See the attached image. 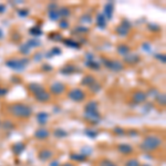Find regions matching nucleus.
<instances>
[{"mask_svg":"<svg viewBox=\"0 0 166 166\" xmlns=\"http://www.w3.org/2000/svg\"><path fill=\"white\" fill-rule=\"evenodd\" d=\"M163 144V140L161 136L155 135V134H151L147 135L143 138L141 143V149L145 152H153L159 149Z\"/></svg>","mask_w":166,"mask_h":166,"instance_id":"obj_1","label":"nucleus"},{"mask_svg":"<svg viewBox=\"0 0 166 166\" xmlns=\"http://www.w3.org/2000/svg\"><path fill=\"white\" fill-rule=\"evenodd\" d=\"M9 112L11 115L19 119H28L32 115V108H30L29 105H25L22 103H15L10 105Z\"/></svg>","mask_w":166,"mask_h":166,"instance_id":"obj_2","label":"nucleus"},{"mask_svg":"<svg viewBox=\"0 0 166 166\" xmlns=\"http://www.w3.org/2000/svg\"><path fill=\"white\" fill-rule=\"evenodd\" d=\"M29 63V59L27 58H21V59H11V60H8L6 62V66L12 69V70L17 71H23L25 69V66H28Z\"/></svg>","mask_w":166,"mask_h":166,"instance_id":"obj_3","label":"nucleus"},{"mask_svg":"<svg viewBox=\"0 0 166 166\" xmlns=\"http://www.w3.org/2000/svg\"><path fill=\"white\" fill-rule=\"evenodd\" d=\"M102 62L104 63V66L108 68L110 70L114 71V72H121L124 69V66L121 61H116V60H108L105 58H102Z\"/></svg>","mask_w":166,"mask_h":166,"instance_id":"obj_4","label":"nucleus"},{"mask_svg":"<svg viewBox=\"0 0 166 166\" xmlns=\"http://www.w3.org/2000/svg\"><path fill=\"white\" fill-rule=\"evenodd\" d=\"M85 96L87 95H85L84 91H82L81 89H78V87L72 89L68 93V98L72 101H74V102H82L83 100L85 99Z\"/></svg>","mask_w":166,"mask_h":166,"instance_id":"obj_5","label":"nucleus"},{"mask_svg":"<svg viewBox=\"0 0 166 166\" xmlns=\"http://www.w3.org/2000/svg\"><path fill=\"white\" fill-rule=\"evenodd\" d=\"M130 30H131V23H130L129 20L126 19H123L121 21L120 25L116 28V33L121 36V37H126L129 34Z\"/></svg>","mask_w":166,"mask_h":166,"instance_id":"obj_6","label":"nucleus"},{"mask_svg":"<svg viewBox=\"0 0 166 166\" xmlns=\"http://www.w3.org/2000/svg\"><path fill=\"white\" fill-rule=\"evenodd\" d=\"M66 91V85L60 81H55L50 85V92L54 95H61Z\"/></svg>","mask_w":166,"mask_h":166,"instance_id":"obj_7","label":"nucleus"},{"mask_svg":"<svg viewBox=\"0 0 166 166\" xmlns=\"http://www.w3.org/2000/svg\"><path fill=\"white\" fill-rule=\"evenodd\" d=\"M84 119L89 121L92 124H96L99 123L101 120V115L98 111H91V112H84Z\"/></svg>","mask_w":166,"mask_h":166,"instance_id":"obj_8","label":"nucleus"},{"mask_svg":"<svg viewBox=\"0 0 166 166\" xmlns=\"http://www.w3.org/2000/svg\"><path fill=\"white\" fill-rule=\"evenodd\" d=\"M33 96L36 98V100H37V101H39V102H42V103L48 102V101L50 100V98H51V96H50V93L44 90V87H43V89H41L40 91L36 92V93L33 94Z\"/></svg>","mask_w":166,"mask_h":166,"instance_id":"obj_9","label":"nucleus"},{"mask_svg":"<svg viewBox=\"0 0 166 166\" xmlns=\"http://www.w3.org/2000/svg\"><path fill=\"white\" fill-rule=\"evenodd\" d=\"M141 61V57L137 53H129L124 57V62L127 64H136Z\"/></svg>","mask_w":166,"mask_h":166,"instance_id":"obj_10","label":"nucleus"},{"mask_svg":"<svg viewBox=\"0 0 166 166\" xmlns=\"http://www.w3.org/2000/svg\"><path fill=\"white\" fill-rule=\"evenodd\" d=\"M146 99H147V94L143 91H136L133 94V101L136 104L144 103L146 101Z\"/></svg>","mask_w":166,"mask_h":166,"instance_id":"obj_11","label":"nucleus"},{"mask_svg":"<svg viewBox=\"0 0 166 166\" xmlns=\"http://www.w3.org/2000/svg\"><path fill=\"white\" fill-rule=\"evenodd\" d=\"M113 9H114V2L113 1H110L108 4H105L104 7V15L106 20H111L113 17Z\"/></svg>","mask_w":166,"mask_h":166,"instance_id":"obj_12","label":"nucleus"},{"mask_svg":"<svg viewBox=\"0 0 166 166\" xmlns=\"http://www.w3.org/2000/svg\"><path fill=\"white\" fill-rule=\"evenodd\" d=\"M50 135V132L48 130L43 129V127H40V129H38L36 132H34V137L38 138V140H46L48 138Z\"/></svg>","mask_w":166,"mask_h":166,"instance_id":"obj_13","label":"nucleus"},{"mask_svg":"<svg viewBox=\"0 0 166 166\" xmlns=\"http://www.w3.org/2000/svg\"><path fill=\"white\" fill-rule=\"evenodd\" d=\"M52 156H53V153H52V151H50V149H42V151H40L39 154H38V157L40 158V161H42V162L49 161Z\"/></svg>","mask_w":166,"mask_h":166,"instance_id":"obj_14","label":"nucleus"},{"mask_svg":"<svg viewBox=\"0 0 166 166\" xmlns=\"http://www.w3.org/2000/svg\"><path fill=\"white\" fill-rule=\"evenodd\" d=\"M117 151L120 152L121 154H124V155H130V154L133 153V147L130 144H120L117 145Z\"/></svg>","mask_w":166,"mask_h":166,"instance_id":"obj_15","label":"nucleus"},{"mask_svg":"<svg viewBox=\"0 0 166 166\" xmlns=\"http://www.w3.org/2000/svg\"><path fill=\"white\" fill-rule=\"evenodd\" d=\"M25 149V143H22V142H17L15 143L12 146H11V149H12V152L15 155H20Z\"/></svg>","mask_w":166,"mask_h":166,"instance_id":"obj_16","label":"nucleus"},{"mask_svg":"<svg viewBox=\"0 0 166 166\" xmlns=\"http://www.w3.org/2000/svg\"><path fill=\"white\" fill-rule=\"evenodd\" d=\"M116 51H117V53L120 54V55L125 57V55H127L129 53H131V48L127 44H120V46H117V48H116Z\"/></svg>","mask_w":166,"mask_h":166,"instance_id":"obj_17","label":"nucleus"},{"mask_svg":"<svg viewBox=\"0 0 166 166\" xmlns=\"http://www.w3.org/2000/svg\"><path fill=\"white\" fill-rule=\"evenodd\" d=\"M94 82H96V81H95V78H94L93 75H85L82 79V81H81V85L90 87V85H92Z\"/></svg>","mask_w":166,"mask_h":166,"instance_id":"obj_18","label":"nucleus"},{"mask_svg":"<svg viewBox=\"0 0 166 166\" xmlns=\"http://www.w3.org/2000/svg\"><path fill=\"white\" fill-rule=\"evenodd\" d=\"M99 104L96 101H90L89 103L84 106V112H91V111H98Z\"/></svg>","mask_w":166,"mask_h":166,"instance_id":"obj_19","label":"nucleus"},{"mask_svg":"<svg viewBox=\"0 0 166 166\" xmlns=\"http://www.w3.org/2000/svg\"><path fill=\"white\" fill-rule=\"evenodd\" d=\"M49 120V114L46 112H40V113H38L37 114V121H38V123L39 124H46L47 123V121Z\"/></svg>","mask_w":166,"mask_h":166,"instance_id":"obj_20","label":"nucleus"},{"mask_svg":"<svg viewBox=\"0 0 166 166\" xmlns=\"http://www.w3.org/2000/svg\"><path fill=\"white\" fill-rule=\"evenodd\" d=\"M61 73L62 74H72V73H74V71H75V66H73V64H66V66H63L62 69H61Z\"/></svg>","mask_w":166,"mask_h":166,"instance_id":"obj_21","label":"nucleus"},{"mask_svg":"<svg viewBox=\"0 0 166 166\" xmlns=\"http://www.w3.org/2000/svg\"><path fill=\"white\" fill-rule=\"evenodd\" d=\"M96 23H98V27L101 29H104L106 27V19L102 13H99L96 16Z\"/></svg>","mask_w":166,"mask_h":166,"instance_id":"obj_22","label":"nucleus"},{"mask_svg":"<svg viewBox=\"0 0 166 166\" xmlns=\"http://www.w3.org/2000/svg\"><path fill=\"white\" fill-rule=\"evenodd\" d=\"M41 89H43V87H42L41 84H39V83H30L29 85H28V90H29L32 94H34L36 92H38V91H40Z\"/></svg>","mask_w":166,"mask_h":166,"instance_id":"obj_23","label":"nucleus"},{"mask_svg":"<svg viewBox=\"0 0 166 166\" xmlns=\"http://www.w3.org/2000/svg\"><path fill=\"white\" fill-rule=\"evenodd\" d=\"M48 15H49V18L52 21H57L61 18L58 9H54V10H48Z\"/></svg>","mask_w":166,"mask_h":166,"instance_id":"obj_24","label":"nucleus"},{"mask_svg":"<svg viewBox=\"0 0 166 166\" xmlns=\"http://www.w3.org/2000/svg\"><path fill=\"white\" fill-rule=\"evenodd\" d=\"M62 42L66 44V46H68L69 48H74V49H80V44L78 43V42L73 41L72 39H64V40H62Z\"/></svg>","mask_w":166,"mask_h":166,"instance_id":"obj_25","label":"nucleus"},{"mask_svg":"<svg viewBox=\"0 0 166 166\" xmlns=\"http://www.w3.org/2000/svg\"><path fill=\"white\" fill-rule=\"evenodd\" d=\"M59 13H60V17H62L63 19H66L68 17H70L71 10L69 8H66V7H63V8L59 10Z\"/></svg>","mask_w":166,"mask_h":166,"instance_id":"obj_26","label":"nucleus"},{"mask_svg":"<svg viewBox=\"0 0 166 166\" xmlns=\"http://www.w3.org/2000/svg\"><path fill=\"white\" fill-rule=\"evenodd\" d=\"M155 99H156V101L158 102V104H159V105H162V106H165V103H166L165 93H158Z\"/></svg>","mask_w":166,"mask_h":166,"instance_id":"obj_27","label":"nucleus"},{"mask_svg":"<svg viewBox=\"0 0 166 166\" xmlns=\"http://www.w3.org/2000/svg\"><path fill=\"white\" fill-rule=\"evenodd\" d=\"M29 32L33 37H40L42 34V30H41V28H39V27H32V28L29 30Z\"/></svg>","mask_w":166,"mask_h":166,"instance_id":"obj_28","label":"nucleus"},{"mask_svg":"<svg viewBox=\"0 0 166 166\" xmlns=\"http://www.w3.org/2000/svg\"><path fill=\"white\" fill-rule=\"evenodd\" d=\"M80 21H81L82 23H92V16L90 13H84V15L81 16Z\"/></svg>","mask_w":166,"mask_h":166,"instance_id":"obj_29","label":"nucleus"},{"mask_svg":"<svg viewBox=\"0 0 166 166\" xmlns=\"http://www.w3.org/2000/svg\"><path fill=\"white\" fill-rule=\"evenodd\" d=\"M54 136L59 137V138H62V137L68 136V133L63 129H57V130H54Z\"/></svg>","mask_w":166,"mask_h":166,"instance_id":"obj_30","label":"nucleus"},{"mask_svg":"<svg viewBox=\"0 0 166 166\" xmlns=\"http://www.w3.org/2000/svg\"><path fill=\"white\" fill-rule=\"evenodd\" d=\"M19 51H20V52L23 54V55H28V54L30 53L31 49H30L29 46H28L27 43H23V44H21V46L19 47Z\"/></svg>","mask_w":166,"mask_h":166,"instance_id":"obj_31","label":"nucleus"},{"mask_svg":"<svg viewBox=\"0 0 166 166\" xmlns=\"http://www.w3.org/2000/svg\"><path fill=\"white\" fill-rule=\"evenodd\" d=\"M27 44H28L29 48L31 49V48H37V47H40L41 42L39 41L38 39H30V40L27 41Z\"/></svg>","mask_w":166,"mask_h":166,"instance_id":"obj_32","label":"nucleus"},{"mask_svg":"<svg viewBox=\"0 0 166 166\" xmlns=\"http://www.w3.org/2000/svg\"><path fill=\"white\" fill-rule=\"evenodd\" d=\"M70 158L72 159V161H76V162H83L84 159H85V156H83L82 154H71L70 155Z\"/></svg>","mask_w":166,"mask_h":166,"instance_id":"obj_33","label":"nucleus"},{"mask_svg":"<svg viewBox=\"0 0 166 166\" xmlns=\"http://www.w3.org/2000/svg\"><path fill=\"white\" fill-rule=\"evenodd\" d=\"M85 66H87V68L92 69V70H98V69H100L101 64L95 62V61H87V62H85Z\"/></svg>","mask_w":166,"mask_h":166,"instance_id":"obj_34","label":"nucleus"},{"mask_svg":"<svg viewBox=\"0 0 166 166\" xmlns=\"http://www.w3.org/2000/svg\"><path fill=\"white\" fill-rule=\"evenodd\" d=\"M99 166H117L114 162L112 161H110V159H102L101 162H100Z\"/></svg>","mask_w":166,"mask_h":166,"instance_id":"obj_35","label":"nucleus"},{"mask_svg":"<svg viewBox=\"0 0 166 166\" xmlns=\"http://www.w3.org/2000/svg\"><path fill=\"white\" fill-rule=\"evenodd\" d=\"M125 166H141V164H140V162H138V159H136V158H132V159H129V161L126 162Z\"/></svg>","mask_w":166,"mask_h":166,"instance_id":"obj_36","label":"nucleus"},{"mask_svg":"<svg viewBox=\"0 0 166 166\" xmlns=\"http://www.w3.org/2000/svg\"><path fill=\"white\" fill-rule=\"evenodd\" d=\"M2 127H4V130H11L15 127V125H13L12 122H10V121H4V122H2Z\"/></svg>","mask_w":166,"mask_h":166,"instance_id":"obj_37","label":"nucleus"},{"mask_svg":"<svg viewBox=\"0 0 166 166\" xmlns=\"http://www.w3.org/2000/svg\"><path fill=\"white\" fill-rule=\"evenodd\" d=\"M50 39L51 40H54V41H62V36L60 33H51L50 34Z\"/></svg>","mask_w":166,"mask_h":166,"instance_id":"obj_38","label":"nucleus"},{"mask_svg":"<svg viewBox=\"0 0 166 166\" xmlns=\"http://www.w3.org/2000/svg\"><path fill=\"white\" fill-rule=\"evenodd\" d=\"M89 87H90V89L92 90V92H94V93H98V92L101 91V85H100L98 82H94L92 85H90Z\"/></svg>","mask_w":166,"mask_h":166,"instance_id":"obj_39","label":"nucleus"},{"mask_svg":"<svg viewBox=\"0 0 166 166\" xmlns=\"http://www.w3.org/2000/svg\"><path fill=\"white\" fill-rule=\"evenodd\" d=\"M74 32L75 33H87V32H89V29H87V27L79 25V27H76L74 29Z\"/></svg>","mask_w":166,"mask_h":166,"instance_id":"obj_40","label":"nucleus"},{"mask_svg":"<svg viewBox=\"0 0 166 166\" xmlns=\"http://www.w3.org/2000/svg\"><path fill=\"white\" fill-rule=\"evenodd\" d=\"M85 134H87L89 137H91V138H95V137L98 136V132H96V131H93V130H90V129L85 130Z\"/></svg>","mask_w":166,"mask_h":166,"instance_id":"obj_41","label":"nucleus"},{"mask_svg":"<svg viewBox=\"0 0 166 166\" xmlns=\"http://www.w3.org/2000/svg\"><path fill=\"white\" fill-rule=\"evenodd\" d=\"M59 25H60V28H62V29H68V28H69V22H68L66 19H62V20L60 21Z\"/></svg>","mask_w":166,"mask_h":166,"instance_id":"obj_42","label":"nucleus"},{"mask_svg":"<svg viewBox=\"0 0 166 166\" xmlns=\"http://www.w3.org/2000/svg\"><path fill=\"white\" fill-rule=\"evenodd\" d=\"M61 49L60 48H58V47H54V48H52L51 49V52L50 53L52 54V55H59V54H61Z\"/></svg>","mask_w":166,"mask_h":166,"instance_id":"obj_43","label":"nucleus"},{"mask_svg":"<svg viewBox=\"0 0 166 166\" xmlns=\"http://www.w3.org/2000/svg\"><path fill=\"white\" fill-rule=\"evenodd\" d=\"M18 15L20 17H27L28 15H29V10H27V9H19L18 10Z\"/></svg>","mask_w":166,"mask_h":166,"instance_id":"obj_44","label":"nucleus"},{"mask_svg":"<svg viewBox=\"0 0 166 166\" xmlns=\"http://www.w3.org/2000/svg\"><path fill=\"white\" fill-rule=\"evenodd\" d=\"M155 58L156 59H158V60H159V61H161V62L162 63H165L166 62V57H165V54L164 53H157V54H155Z\"/></svg>","mask_w":166,"mask_h":166,"instance_id":"obj_45","label":"nucleus"},{"mask_svg":"<svg viewBox=\"0 0 166 166\" xmlns=\"http://www.w3.org/2000/svg\"><path fill=\"white\" fill-rule=\"evenodd\" d=\"M114 132H115L116 134H119V135H124L125 134V131L122 129V127H120V126L115 127V129H114Z\"/></svg>","mask_w":166,"mask_h":166,"instance_id":"obj_46","label":"nucleus"},{"mask_svg":"<svg viewBox=\"0 0 166 166\" xmlns=\"http://www.w3.org/2000/svg\"><path fill=\"white\" fill-rule=\"evenodd\" d=\"M142 48H143V50L146 51V52H149L151 49H152V48H151V44L147 43V42H146V43H143V44H142Z\"/></svg>","mask_w":166,"mask_h":166,"instance_id":"obj_47","label":"nucleus"},{"mask_svg":"<svg viewBox=\"0 0 166 166\" xmlns=\"http://www.w3.org/2000/svg\"><path fill=\"white\" fill-rule=\"evenodd\" d=\"M149 30H153V31H159V27L158 25H149Z\"/></svg>","mask_w":166,"mask_h":166,"instance_id":"obj_48","label":"nucleus"},{"mask_svg":"<svg viewBox=\"0 0 166 166\" xmlns=\"http://www.w3.org/2000/svg\"><path fill=\"white\" fill-rule=\"evenodd\" d=\"M42 69L46 71H51L52 70V66H49V64H43V66H42Z\"/></svg>","mask_w":166,"mask_h":166,"instance_id":"obj_49","label":"nucleus"},{"mask_svg":"<svg viewBox=\"0 0 166 166\" xmlns=\"http://www.w3.org/2000/svg\"><path fill=\"white\" fill-rule=\"evenodd\" d=\"M8 93V90L7 89H2V87H0V95H6Z\"/></svg>","mask_w":166,"mask_h":166,"instance_id":"obj_50","label":"nucleus"},{"mask_svg":"<svg viewBox=\"0 0 166 166\" xmlns=\"http://www.w3.org/2000/svg\"><path fill=\"white\" fill-rule=\"evenodd\" d=\"M93 59H94V57H93V54L92 53L87 54V61H93Z\"/></svg>","mask_w":166,"mask_h":166,"instance_id":"obj_51","label":"nucleus"},{"mask_svg":"<svg viewBox=\"0 0 166 166\" xmlns=\"http://www.w3.org/2000/svg\"><path fill=\"white\" fill-rule=\"evenodd\" d=\"M6 11V6L2 4H0V13H4Z\"/></svg>","mask_w":166,"mask_h":166,"instance_id":"obj_52","label":"nucleus"},{"mask_svg":"<svg viewBox=\"0 0 166 166\" xmlns=\"http://www.w3.org/2000/svg\"><path fill=\"white\" fill-rule=\"evenodd\" d=\"M42 59V55H41V53H37V55H36V57H34V60H36V61H40V60H41Z\"/></svg>","mask_w":166,"mask_h":166,"instance_id":"obj_53","label":"nucleus"},{"mask_svg":"<svg viewBox=\"0 0 166 166\" xmlns=\"http://www.w3.org/2000/svg\"><path fill=\"white\" fill-rule=\"evenodd\" d=\"M50 166H59V162L58 161H53V162L50 164Z\"/></svg>","mask_w":166,"mask_h":166,"instance_id":"obj_54","label":"nucleus"},{"mask_svg":"<svg viewBox=\"0 0 166 166\" xmlns=\"http://www.w3.org/2000/svg\"><path fill=\"white\" fill-rule=\"evenodd\" d=\"M61 166H75V165H73L72 163H66V164H63V165H61Z\"/></svg>","mask_w":166,"mask_h":166,"instance_id":"obj_55","label":"nucleus"},{"mask_svg":"<svg viewBox=\"0 0 166 166\" xmlns=\"http://www.w3.org/2000/svg\"><path fill=\"white\" fill-rule=\"evenodd\" d=\"M2 38H4V31L0 29V40H1Z\"/></svg>","mask_w":166,"mask_h":166,"instance_id":"obj_56","label":"nucleus"},{"mask_svg":"<svg viewBox=\"0 0 166 166\" xmlns=\"http://www.w3.org/2000/svg\"><path fill=\"white\" fill-rule=\"evenodd\" d=\"M142 166H149V165H147V164H145V165H142Z\"/></svg>","mask_w":166,"mask_h":166,"instance_id":"obj_57","label":"nucleus"},{"mask_svg":"<svg viewBox=\"0 0 166 166\" xmlns=\"http://www.w3.org/2000/svg\"><path fill=\"white\" fill-rule=\"evenodd\" d=\"M0 125H1V123H0Z\"/></svg>","mask_w":166,"mask_h":166,"instance_id":"obj_58","label":"nucleus"}]
</instances>
